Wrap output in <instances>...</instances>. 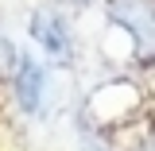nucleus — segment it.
<instances>
[{
  "label": "nucleus",
  "mask_w": 155,
  "mask_h": 151,
  "mask_svg": "<svg viewBox=\"0 0 155 151\" xmlns=\"http://www.w3.org/2000/svg\"><path fill=\"white\" fill-rule=\"evenodd\" d=\"M78 143H81V151H105V143H101V140H97V136L89 132L85 124L78 128Z\"/></svg>",
  "instance_id": "39448f33"
},
{
  "label": "nucleus",
  "mask_w": 155,
  "mask_h": 151,
  "mask_svg": "<svg viewBox=\"0 0 155 151\" xmlns=\"http://www.w3.org/2000/svg\"><path fill=\"white\" fill-rule=\"evenodd\" d=\"M16 97L23 105V113H43L47 101V70L39 66L35 58H19L16 62Z\"/></svg>",
  "instance_id": "7ed1b4c3"
},
{
  "label": "nucleus",
  "mask_w": 155,
  "mask_h": 151,
  "mask_svg": "<svg viewBox=\"0 0 155 151\" xmlns=\"http://www.w3.org/2000/svg\"><path fill=\"white\" fill-rule=\"evenodd\" d=\"M16 62H19V54H16V47H12V39L0 31V77L8 74V70H16Z\"/></svg>",
  "instance_id": "20e7f679"
},
{
  "label": "nucleus",
  "mask_w": 155,
  "mask_h": 151,
  "mask_svg": "<svg viewBox=\"0 0 155 151\" xmlns=\"http://www.w3.org/2000/svg\"><path fill=\"white\" fill-rule=\"evenodd\" d=\"M143 151H155V140H151V143H147V147H143Z\"/></svg>",
  "instance_id": "423d86ee"
},
{
  "label": "nucleus",
  "mask_w": 155,
  "mask_h": 151,
  "mask_svg": "<svg viewBox=\"0 0 155 151\" xmlns=\"http://www.w3.org/2000/svg\"><path fill=\"white\" fill-rule=\"evenodd\" d=\"M109 19L124 35H132V51L143 66L155 62V0H113Z\"/></svg>",
  "instance_id": "f257e3e1"
},
{
  "label": "nucleus",
  "mask_w": 155,
  "mask_h": 151,
  "mask_svg": "<svg viewBox=\"0 0 155 151\" xmlns=\"http://www.w3.org/2000/svg\"><path fill=\"white\" fill-rule=\"evenodd\" d=\"M74 4H89V0H74Z\"/></svg>",
  "instance_id": "0eeeda50"
},
{
  "label": "nucleus",
  "mask_w": 155,
  "mask_h": 151,
  "mask_svg": "<svg viewBox=\"0 0 155 151\" xmlns=\"http://www.w3.org/2000/svg\"><path fill=\"white\" fill-rule=\"evenodd\" d=\"M27 31H31V39H35V43L54 58V62H70V54H74L70 23L58 16L54 8H35V12H31V23H27Z\"/></svg>",
  "instance_id": "f03ea898"
}]
</instances>
